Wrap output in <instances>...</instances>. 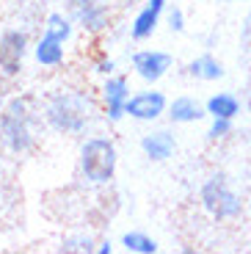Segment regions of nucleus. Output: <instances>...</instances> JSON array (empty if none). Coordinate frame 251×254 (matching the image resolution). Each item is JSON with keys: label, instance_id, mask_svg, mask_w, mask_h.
<instances>
[{"label": "nucleus", "instance_id": "f257e3e1", "mask_svg": "<svg viewBox=\"0 0 251 254\" xmlns=\"http://www.w3.org/2000/svg\"><path fill=\"white\" fill-rule=\"evenodd\" d=\"M97 114V100L83 89H58L44 100L42 116L61 135H83Z\"/></svg>", "mask_w": 251, "mask_h": 254}, {"label": "nucleus", "instance_id": "f03ea898", "mask_svg": "<svg viewBox=\"0 0 251 254\" xmlns=\"http://www.w3.org/2000/svg\"><path fill=\"white\" fill-rule=\"evenodd\" d=\"M36 111L31 105V97L19 94L3 102L0 108V141L8 152L25 155L36 146Z\"/></svg>", "mask_w": 251, "mask_h": 254}, {"label": "nucleus", "instance_id": "7ed1b4c3", "mask_svg": "<svg viewBox=\"0 0 251 254\" xmlns=\"http://www.w3.org/2000/svg\"><path fill=\"white\" fill-rule=\"evenodd\" d=\"M119 149L111 135H88L77 149V172L88 185H108L116 177Z\"/></svg>", "mask_w": 251, "mask_h": 254}, {"label": "nucleus", "instance_id": "20e7f679", "mask_svg": "<svg viewBox=\"0 0 251 254\" xmlns=\"http://www.w3.org/2000/svg\"><path fill=\"white\" fill-rule=\"evenodd\" d=\"M199 204L215 221H238L246 210V199L240 196L226 174H210L199 188Z\"/></svg>", "mask_w": 251, "mask_h": 254}, {"label": "nucleus", "instance_id": "39448f33", "mask_svg": "<svg viewBox=\"0 0 251 254\" xmlns=\"http://www.w3.org/2000/svg\"><path fill=\"white\" fill-rule=\"evenodd\" d=\"M28 53H31L28 33L22 28H3L0 31V75L19 77Z\"/></svg>", "mask_w": 251, "mask_h": 254}, {"label": "nucleus", "instance_id": "423d86ee", "mask_svg": "<svg viewBox=\"0 0 251 254\" xmlns=\"http://www.w3.org/2000/svg\"><path fill=\"white\" fill-rule=\"evenodd\" d=\"M130 66L138 80H144L146 86H155L174 69V56L166 50H157V47H144V50L132 53Z\"/></svg>", "mask_w": 251, "mask_h": 254}, {"label": "nucleus", "instance_id": "0eeeda50", "mask_svg": "<svg viewBox=\"0 0 251 254\" xmlns=\"http://www.w3.org/2000/svg\"><path fill=\"white\" fill-rule=\"evenodd\" d=\"M132 89H130V80L125 75H111V77H102V86H100V111L108 122H122L127 116L125 105L130 100Z\"/></svg>", "mask_w": 251, "mask_h": 254}, {"label": "nucleus", "instance_id": "6e6552de", "mask_svg": "<svg viewBox=\"0 0 251 254\" xmlns=\"http://www.w3.org/2000/svg\"><path fill=\"white\" fill-rule=\"evenodd\" d=\"M166 108H169V97H166L163 91H157L155 86L132 91L127 105H125L130 119L146 122V125H152V122H157L160 116H166Z\"/></svg>", "mask_w": 251, "mask_h": 254}, {"label": "nucleus", "instance_id": "1a4fd4ad", "mask_svg": "<svg viewBox=\"0 0 251 254\" xmlns=\"http://www.w3.org/2000/svg\"><path fill=\"white\" fill-rule=\"evenodd\" d=\"M66 14L75 19V25L86 31L88 36H100L108 31V6L102 0H69L66 3Z\"/></svg>", "mask_w": 251, "mask_h": 254}, {"label": "nucleus", "instance_id": "9d476101", "mask_svg": "<svg viewBox=\"0 0 251 254\" xmlns=\"http://www.w3.org/2000/svg\"><path fill=\"white\" fill-rule=\"evenodd\" d=\"M166 8H169L166 0H146L144 6L138 8L135 19L130 22V39L132 42H146V39L155 36V31L160 28V22H163V17H166Z\"/></svg>", "mask_w": 251, "mask_h": 254}, {"label": "nucleus", "instance_id": "9b49d317", "mask_svg": "<svg viewBox=\"0 0 251 254\" xmlns=\"http://www.w3.org/2000/svg\"><path fill=\"white\" fill-rule=\"evenodd\" d=\"M141 152L146 160L152 163H163L171 155L177 152V135L169 127H160V130H149V133L141 135Z\"/></svg>", "mask_w": 251, "mask_h": 254}, {"label": "nucleus", "instance_id": "f8f14e48", "mask_svg": "<svg viewBox=\"0 0 251 254\" xmlns=\"http://www.w3.org/2000/svg\"><path fill=\"white\" fill-rule=\"evenodd\" d=\"M204 116H207L204 102H199L190 94H180L169 100V108H166V119L171 125H193V122H201Z\"/></svg>", "mask_w": 251, "mask_h": 254}, {"label": "nucleus", "instance_id": "ddd939ff", "mask_svg": "<svg viewBox=\"0 0 251 254\" xmlns=\"http://www.w3.org/2000/svg\"><path fill=\"white\" fill-rule=\"evenodd\" d=\"M31 56L39 66H47V69H56L66 61V45L58 42V39H50V36H39L36 45L31 47Z\"/></svg>", "mask_w": 251, "mask_h": 254}, {"label": "nucleus", "instance_id": "4468645a", "mask_svg": "<svg viewBox=\"0 0 251 254\" xmlns=\"http://www.w3.org/2000/svg\"><path fill=\"white\" fill-rule=\"evenodd\" d=\"M185 72H188V77H193V80H199V83H215L226 75L224 64H221L213 53H201V56L190 58Z\"/></svg>", "mask_w": 251, "mask_h": 254}, {"label": "nucleus", "instance_id": "2eb2a0df", "mask_svg": "<svg viewBox=\"0 0 251 254\" xmlns=\"http://www.w3.org/2000/svg\"><path fill=\"white\" fill-rule=\"evenodd\" d=\"M204 108H207V116H221V119H238L243 105H240L238 94L232 91H215V94L207 97L204 102Z\"/></svg>", "mask_w": 251, "mask_h": 254}, {"label": "nucleus", "instance_id": "dca6fc26", "mask_svg": "<svg viewBox=\"0 0 251 254\" xmlns=\"http://www.w3.org/2000/svg\"><path fill=\"white\" fill-rule=\"evenodd\" d=\"M75 19L69 17V14H63V11H53L44 17V28L42 33L44 36H50V39H58V42H63V45H69L72 36H75Z\"/></svg>", "mask_w": 251, "mask_h": 254}, {"label": "nucleus", "instance_id": "f3484780", "mask_svg": "<svg viewBox=\"0 0 251 254\" xmlns=\"http://www.w3.org/2000/svg\"><path fill=\"white\" fill-rule=\"evenodd\" d=\"M119 246L125 249L127 254H157L160 252V243H157L152 235H146V232H138V229L125 232L122 241H119Z\"/></svg>", "mask_w": 251, "mask_h": 254}, {"label": "nucleus", "instance_id": "a211bd4d", "mask_svg": "<svg viewBox=\"0 0 251 254\" xmlns=\"http://www.w3.org/2000/svg\"><path fill=\"white\" fill-rule=\"evenodd\" d=\"M61 252H80V254H91L97 252V241L91 235H86V232H75V235H66L61 241Z\"/></svg>", "mask_w": 251, "mask_h": 254}, {"label": "nucleus", "instance_id": "6ab92c4d", "mask_svg": "<svg viewBox=\"0 0 251 254\" xmlns=\"http://www.w3.org/2000/svg\"><path fill=\"white\" fill-rule=\"evenodd\" d=\"M235 130V119H221V116H210L207 125V141H224L229 138Z\"/></svg>", "mask_w": 251, "mask_h": 254}, {"label": "nucleus", "instance_id": "aec40b11", "mask_svg": "<svg viewBox=\"0 0 251 254\" xmlns=\"http://www.w3.org/2000/svg\"><path fill=\"white\" fill-rule=\"evenodd\" d=\"M91 72H94L97 77H111V75H116V58L108 56L105 50L97 53V56L91 58Z\"/></svg>", "mask_w": 251, "mask_h": 254}, {"label": "nucleus", "instance_id": "412c9836", "mask_svg": "<svg viewBox=\"0 0 251 254\" xmlns=\"http://www.w3.org/2000/svg\"><path fill=\"white\" fill-rule=\"evenodd\" d=\"M163 19H166V28H169L171 33H182V31H185V11H182L180 6H169Z\"/></svg>", "mask_w": 251, "mask_h": 254}, {"label": "nucleus", "instance_id": "4be33fe9", "mask_svg": "<svg viewBox=\"0 0 251 254\" xmlns=\"http://www.w3.org/2000/svg\"><path fill=\"white\" fill-rule=\"evenodd\" d=\"M113 252H116L113 241H100V243H97V254H113Z\"/></svg>", "mask_w": 251, "mask_h": 254}, {"label": "nucleus", "instance_id": "5701e85b", "mask_svg": "<svg viewBox=\"0 0 251 254\" xmlns=\"http://www.w3.org/2000/svg\"><path fill=\"white\" fill-rule=\"evenodd\" d=\"M215 3H221V6H235V3H246V0H215Z\"/></svg>", "mask_w": 251, "mask_h": 254}, {"label": "nucleus", "instance_id": "b1692460", "mask_svg": "<svg viewBox=\"0 0 251 254\" xmlns=\"http://www.w3.org/2000/svg\"><path fill=\"white\" fill-rule=\"evenodd\" d=\"M0 108H3V86H0Z\"/></svg>", "mask_w": 251, "mask_h": 254}, {"label": "nucleus", "instance_id": "393cba45", "mask_svg": "<svg viewBox=\"0 0 251 254\" xmlns=\"http://www.w3.org/2000/svg\"><path fill=\"white\" fill-rule=\"evenodd\" d=\"M246 207H249V216H251V199H249V204H246Z\"/></svg>", "mask_w": 251, "mask_h": 254}]
</instances>
